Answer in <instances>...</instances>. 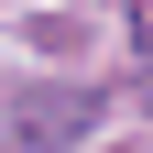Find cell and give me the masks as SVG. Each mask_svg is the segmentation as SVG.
Returning <instances> with one entry per match:
<instances>
[{"label":"cell","mask_w":153,"mask_h":153,"mask_svg":"<svg viewBox=\"0 0 153 153\" xmlns=\"http://www.w3.org/2000/svg\"><path fill=\"white\" fill-rule=\"evenodd\" d=\"M99 88H11V109H0V120H11V142L22 153H66V142H88V131H99Z\"/></svg>","instance_id":"obj_1"}]
</instances>
